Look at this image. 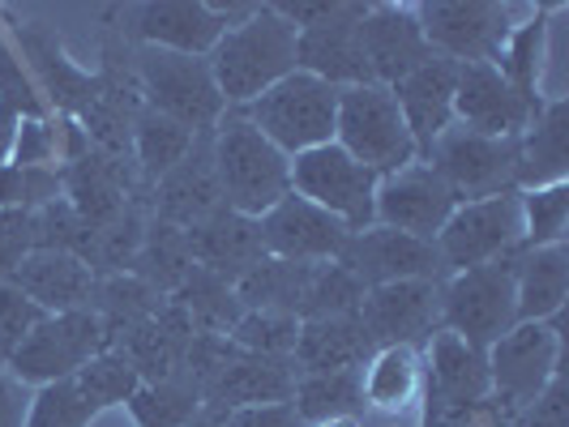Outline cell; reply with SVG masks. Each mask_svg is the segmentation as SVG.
Here are the masks:
<instances>
[{"label": "cell", "instance_id": "8992f818", "mask_svg": "<svg viewBox=\"0 0 569 427\" xmlns=\"http://www.w3.org/2000/svg\"><path fill=\"white\" fill-rule=\"evenodd\" d=\"M518 253L441 278V329L446 334L471 342L480 350H488L501 334H510L518 325V299H513Z\"/></svg>", "mask_w": 569, "mask_h": 427}, {"label": "cell", "instance_id": "7402d4cb", "mask_svg": "<svg viewBox=\"0 0 569 427\" xmlns=\"http://www.w3.org/2000/svg\"><path fill=\"white\" fill-rule=\"evenodd\" d=\"M455 60L428 57L416 73H407L399 85H390L402 120H407V133L416 142V159H428L432 142L455 124Z\"/></svg>", "mask_w": 569, "mask_h": 427}, {"label": "cell", "instance_id": "8d00e7d4", "mask_svg": "<svg viewBox=\"0 0 569 427\" xmlns=\"http://www.w3.org/2000/svg\"><path fill=\"white\" fill-rule=\"evenodd\" d=\"M193 138H198V133L180 129L176 120H168V115L142 108L138 124H133V163H138V171H142L146 184H154L159 175H168V171L176 167L184 154H189Z\"/></svg>", "mask_w": 569, "mask_h": 427}, {"label": "cell", "instance_id": "5b68a950", "mask_svg": "<svg viewBox=\"0 0 569 427\" xmlns=\"http://www.w3.org/2000/svg\"><path fill=\"white\" fill-rule=\"evenodd\" d=\"M133 69H138L146 108L176 120L189 133H210L219 124V115L228 112L206 57H180V52H163V48H142L138 43Z\"/></svg>", "mask_w": 569, "mask_h": 427}, {"label": "cell", "instance_id": "7a4b0ae2", "mask_svg": "<svg viewBox=\"0 0 569 427\" xmlns=\"http://www.w3.org/2000/svg\"><path fill=\"white\" fill-rule=\"evenodd\" d=\"M210 142H214V171H219L228 210L244 218H261L291 193V159L274 142H266L240 108H228L219 115V124L210 129Z\"/></svg>", "mask_w": 569, "mask_h": 427}, {"label": "cell", "instance_id": "db71d44e", "mask_svg": "<svg viewBox=\"0 0 569 427\" xmlns=\"http://www.w3.org/2000/svg\"><path fill=\"white\" fill-rule=\"evenodd\" d=\"M184 427H219V410L201 401V410H198V415H193V419H189Z\"/></svg>", "mask_w": 569, "mask_h": 427}, {"label": "cell", "instance_id": "d6986e66", "mask_svg": "<svg viewBox=\"0 0 569 427\" xmlns=\"http://www.w3.org/2000/svg\"><path fill=\"white\" fill-rule=\"evenodd\" d=\"M455 205V189L428 163H411V167L377 180V227H395L407 231V235H420V240H437V231L446 227Z\"/></svg>", "mask_w": 569, "mask_h": 427}, {"label": "cell", "instance_id": "e575fe53", "mask_svg": "<svg viewBox=\"0 0 569 427\" xmlns=\"http://www.w3.org/2000/svg\"><path fill=\"white\" fill-rule=\"evenodd\" d=\"M291 410H296V419H300L305 427L360 415V410H365L360 368L356 372H321V376H296Z\"/></svg>", "mask_w": 569, "mask_h": 427}, {"label": "cell", "instance_id": "603a6c76", "mask_svg": "<svg viewBox=\"0 0 569 427\" xmlns=\"http://www.w3.org/2000/svg\"><path fill=\"white\" fill-rule=\"evenodd\" d=\"M129 30L142 48H163V52H180V57H210V48L223 34V22L201 0H154V4L133 9Z\"/></svg>", "mask_w": 569, "mask_h": 427}, {"label": "cell", "instance_id": "4fadbf2b", "mask_svg": "<svg viewBox=\"0 0 569 427\" xmlns=\"http://www.w3.org/2000/svg\"><path fill=\"white\" fill-rule=\"evenodd\" d=\"M416 18L432 57L455 64H492L513 30L510 9L492 0H432L416 4Z\"/></svg>", "mask_w": 569, "mask_h": 427}, {"label": "cell", "instance_id": "ffe728a7", "mask_svg": "<svg viewBox=\"0 0 569 427\" xmlns=\"http://www.w3.org/2000/svg\"><path fill=\"white\" fill-rule=\"evenodd\" d=\"M257 227H261L266 256L305 261V265L339 261L342 244H347V235H351L335 214L317 210L313 201L296 197V193H287L274 210H266V214L257 218Z\"/></svg>", "mask_w": 569, "mask_h": 427}, {"label": "cell", "instance_id": "ab89813d", "mask_svg": "<svg viewBox=\"0 0 569 427\" xmlns=\"http://www.w3.org/2000/svg\"><path fill=\"white\" fill-rule=\"evenodd\" d=\"M73 385H78V394H82L86 406L94 410V419H99L108 406H129V398L142 389L138 372L129 368V364H124L116 350L94 355V359H90V364L73 376Z\"/></svg>", "mask_w": 569, "mask_h": 427}, {"label": "cell", "instance_id": "f546056e", "mask_svg": "<svg viewBox=\"0 0 569 427\" xmlns=\"http://www.w3.org/2000/svg\"><path fill=\"white\" fill-rule=\"evenodd\" d=\"M569 291V253L566 244L522 248L513 265V299L518 321H557Z\"/></svg>", "mask_w": 569, "mask_h": 427}, {"label": "cell", "instance_id": "b9f144b4", "mask_svg": "<svg viewBox=\"0 0 569 427\" xmlns=\"http://www.w3.org/2000/svg\"><path fill=\"white\" fill-rule=\"evenodd\" d=\"M296 334H300V321L283 313H244L236 321L228 338L240 346V350H253V355H283L291 359V346H296Z\"/></svg>", "mask_w": 569, "mask_h": 427}, {"label": "cell", "instance_id": "d4e9b609", "mask_svg": "<svg viewBox=\"0 0 569 427\" xmlns=\"http://www.w3.org/2000/svg\"><path fill=\"white\" fill-rule=\"evenodd\" d=\"M296 389V368L283 355H253L240 350L228 359V368L214 376L206 389V406L214 410H244V406H283Z\"/></svg>", "mask_w": 569, "mask_h": 427}, {"label": "cell", "instance_id": "4dcf8cb0", "mask_svg": "<svg viewBox=\"0 0 569 427\" xmlns=\"http://www.w3.org/2000/svg\"><path fill=\"white\" fill-rule=\"evenodd\" d=\"M313 270L317 265H305V261L261 256L253 270L236 283V299L244 304V313H283L300 321L305 299H309V283H313Z\"/></svg>", "mask_w": 569, "mask_h": 427}, {"label": "cell", "instance_id": "7bdbcfd3", "mask_svg": "<svg viewBox=\"0 0 569 427\" xmlns=\"http://www.w3.org/2000/svg\"><path fill=\"white\" fill-rule=\"evenodd\" d=\"M90 424H94V410L82 401L73 376L34 389L27 410V427H90Z\"/></svg>", "mask_w": 569, "mask_h": 427}, {"label": "cell", "instance_id": "9c48e42d", "mask_svg": "<svg viewBox=\"0 0 569 427\" xmlns=\"http://www.w3.org/2000/svg\"><path fill=\"white\" fill-rule=\"evenodd\" d=\"M425 424L420 427H471L488 401V350L437 329L425 342Z\"/></svg>", "mask_w": 569, "mask_h": 427}, {"label": "cell", "instance_id": "83f0119b", "mask_svg": "<svg viewBox=\"0 0 569 427\" xmlns=\"http://www.w3.org/2000/svg\"><path fill=\"white\" fill-rule=\"evenodd\" d=\"M360 394L365 410L399 419L425 398V350L416 346H381L360 368Z\"/></svg>", "mask_w": 569, "mask_h": 427}, {"label": "cell", "instance_id": "f6af8a7d", "mask_svg": "<svg viewBox=\"0 0 569 427\" xmlns=\"http://www.w3.org/2000/svg\"><path fill=\"white\" fill-rule=\"evenodd\" d=\"M0 108L18 112L22 120H43V99L22 69V60L9 52V43L0 39Z\"/></svg>", "mask_w": 569, "mask_h": 427}, {"label": "cell", "instance_id": "6da1fadb", "mask_svg": "<svg viewBox=\"0 0 569 427\" xmlns=\"http://www.w3.org/2000/svg\"><path fill=\"white\" fill-rule=\"evenodd\" d=\"M210 73L228 108H249L257 94L279 85L296 73V30L274 13V4H261L249 22L219 34L210 48Z\"/></svg>", "mask_w": 569, "mask_h": 427}, {"label": "cell", "instance_id": "4316f807", "mask_svg": "<svg viewBox=\"0 0 569 427\" xmlns=\"http://www.w3.org/2000/svg\"><path fill=\"white\" fill-rule=\"evenodd\" d=\"M372 355V342L360 325V313L347 316H313L300 321V334L291 346L296 376H321V372H356Z\"/></svg>", "mask_w": 569, "mask_h": 427}, {"label": "cell", "instance_id": "74e56055", "mask_svg": "<svg viewBox=\"0 0 569 427\" xmlns=\"http://www.w3.org/2000/svg\"><path fill=\"white\" fill-rule=\"evenodd\" d=\"M201 410V394L176 372L168 380L142 385L129 398V415L138 427H184Z\"/></svg>", "mask_w": 569, "mask_h": 427}, {"label": "cell", "instance_id": "7dc6e473", "mask_svg": "<svg viewBox=\"0 0 569 427\" xmlns=\"http://www.w3.org/2000/svg\"><path fill=\"white\" fill-rule=\"evenodd\" d=\"M34 253V210H0V283Z\"/></svg>", "mask_w": 569, "mask_h": 427}, {"label": "cell", "instance_id": "52a82bcc", "mask_svg": "<svg viewBox=\"0 0 569 427\" xmlns=\"http://www.w3.org/2000/svg\"><path fill=\"white\" fill-rule=\"evenodd\" d=\"M335 145H342L372 175H395V171L420 163L416 159V142L407 133V120H402L399 103H395V94L386 85L339 90Z\"/></svg>", "mask_w": 569, "mask_h": 427}, {"label": "cell", "instance_id": "f1b7e54d", "mask_svg": "<svg viewBox=\"0 0 569 427\" xmlns=\"http://www.w3.org/2000/svg\"><path fill=\"white\" fill-rule=\"evenodd\" d=\"M18 39H22V57L30 60L39 85L48 90L52 108H57L64 120H78V115L94 103L99 94V73H86L73 60L60 52V43L52 34H43L39 27H18Z\"/></svg>", "mask_w": 569, "mask_h": 427}, {"label": "cell", "instance_id": "f907efd6", "mask_svg": "<svg viewBox=\"0 0 569 427\" xmlns=\"http://www.w3.org/2000/svg\"><path fill=\"white\" fill-rule=\"evenodd\" d=\"M518 427H566V389H561V376L543 389V398L518 419Z\"/></svg>", "mask_w": 569, "mask_h": 427}, {"label": "cell", "instance_id": "2e32d148", "mask_svg": "<svg viewBox=\"0 0 569 427\" xmlns=\"http://www.w3.org/2000/svg\"><path fill=\"white\" fill-rule=\"evenodd\" d=\"M365 13H369V4L339 0V9L326 22L296 30V69L300 73H313V78H321V82L335 85V90L372 85L365 43H360Z\"/></svg>", "mask_w": 569, "mask_h": 427}, {"label": "cell", "instance_id": "c3c4849f", "mask_svg": "<svg viewBox=\"0 0 569 427\" xmlns=\"http://www.w3.org/2000/svg\"><path fill=\"white\" fill-rule=\"evenodd\" d=\"M52 150H57V133L43 120H22L9 163H18V167H48L52 163Z\"/></svg>", "mask_w": 569, "mask_h": 427}, {"label": "cell", "instance_id": "e0dca14e", "mask_svg": "<svg viewBox=\"0 0 569 427\" xmlns=\"http://www.w3.org/2000/svg\"><path fill=\"white\" fill-rule=\"evenodd\" d=\"M339 265H347L365 291L386 283H411V278H441V261L432 240L407 235L395 227H365L351 231L339 253Z\"/></svg>", "mask_w": 569, "mask_h": 427}, {"label": "cell", "instance_id": "3957f363", "mask_svg": "<svg viewBox=\"0 0 569 427\" xmlns=\"http://www.w3.org/2000/svg\"><path fill=\"white\" fill-rule=\"evenodd\" d=\"M561 364V334L557 321H518L510 334L488 346V410L501 427H518V419L543 398L557 380Z\"/></svg>", "mask_w": 569, "mask_h": 427}, {"label": "cell", "instance_id": "cb8c5ba5", "mask_svg": "<svg viewBox=\"0 0 569 427\" xmlns=\"http://www.w3.org/2000/svg\"><path fill=\"white\" fill-rule=\"evenodd\" d=\"M4 283L18 286L34 308L57 316V313L90 308V295H94V283H99V278L90 274V265L78 261V256L52 253V248H34Z\"/></svg>", "mask_w": 569, "mask_h": 427}, {"label": "cell", "instance_id": "ba28073f", "mask_svg": "<svg viewBox=\"0 0 569 427\" xmlns=\"http://www.w3.org/2000/svg\"><path fill=\"white\" fill-rule=\"evenodd\" d=\"M108 350V334L99 325V316L90 308H78V313H57L43 316L34 329H30L22 346L4 359V372L13 380H22L27 389H43V385H57V380H69L94 359Z\"/></svg>", "mask_w": 569, "mask_h": 427}, {"label": "cell", "instance_id": "836d02e7", "mask_svg": "<svg viewBox=\"0 0 569 427\" xmlns=\"http://www.w3.org/2000/svg\"><path fill=\"white\" fill-rule=\"evenodd\" d=\"M168 299L193 321L198 334H223V338H228L231 329H236V321L244 316V304L236 299V286L223 283V278H214V274L201 270V265H193V274L176 286Z\"/></svg>", "mask_w": 569, "mask_h": 427}, {"label": "cell", "instance_id": "9f6ffc18", "mask_svg": "<svg viewBox=\"0 0 569 427\" xmlns=\"http://www.w3.org/2000/svg\"><path fill=\"white\" fill-rule=\"evenodd\" d=\"M0 372H4V359H0Z\"/></svg>", "mask_w": 569, "mask_h": 427}, {"label": "cell", "instance_id": "ac0fdd59", "mask_svg": "<svg viewBox=\"0 0 569 427\" xmlns=\"http://www.w3.org/2000/svg\"><path fill=\"white\" fill-rule=\"evenodd\" d=\"M223 210V189L214 171V142L210 133H198L189 154L150 184V218L189 231Z\"/></svg>", "mask_w": 569, "mask_h": 427}, {"label": "cell", "instance_id": "d6a6232c", "mask_svg": "<svg viewBox=\"0 0 569 427\" xmlns=\"http://www.w3.org/2000/svg\"><path fill=\"white\" fill-rule=\"evenodd\" d=\"M163 304H168V295H159L154 286H146L138 274L99 278V283H94V295H90V313L99 316V325H103V334H108V346H112L120 334L138 329L142 321L159 316Z\"/></svg>", "mask_w": 569, "mask_h": 427}, {"label": "cell", "instance_id": "60d3db41", "mask_svg": "<svg viewBox=\"0 0 569 427\" xmlns=\"http://www.w3.org/2000/svg\"><path fill=\"white\" fill-rule=\"evenodd\" d=\"M360 299H365L360 278H356L347 265H339V261H321L313 270V283H309V299H305L300 321L360 313Z\"/></svg>", "mask_w": 569, "mask_h": 427}, {"label": "cell", "instance_id": "f35d334b", "mask_svg": "<svg viewBox=\"0 0 569 427\" xmlns=\"http://www.w3.org/2000/svg\"><path fill=\"white\" fill-rule=\"evenodd\" d=\"M518 214H522V248H548L566 240L569 223V184H543L518 193Z\"/></svg>", "mask_w": 569, "mask_h": 427}, {"label": "cell", "instance_id": "d590c367", "mask_svg": "<svg viewBox=\"0 0 569 427\" xmlns=\"http://www.w3.org/2000/svg\"><path fill=\"white\" fill-rule=\"evenodd\" d=\"M146 286H154L159 295H171L176 286L184 283L193 274V253H189V235L171 223H159L150 218L146 223V240H142V253L133 261V270Z\"/></svg>", "mask_w": 569, "mask_h": 427}, {"label": "cell", "instance_id": "484cf974", "mask_svg": "<svg viewBox=\"0 0 569 427\" xmlns=\"http://www.w3.org/2000/svg\"><path fill=\"white\" fill-rule=\"evenodd\" d=\"M184 235H189L193 265L210 270L214 278H223V283H231V286L240 283L257 261L266 256L257 218H244V214H236V210H228V205H223L219 214H210L206 223L189 227Z\"/></svg>", "mask_w": 569, "mask_h": 427}, {"label": "cell", "instance_id": "277c9868", "mask_svg": "<svg viewBox=\"0 0 569 427\" xmlns=\"http://www.w3.org/2000/svg\"><path fill=\"white\" fill-rule=\"evenodd\" d=\"M266 142H274L287 159L335 142V120H339V90L326 85L313 73H287L279 85L257 94L249 108H240Z\"/></svg>", "mask_w": 569, "mask_h": 427}, {"label": "cell", "instance_id": "11a10c76", "mask_svg": "<svg viewBox=\"0 0 569 427\" xmlns=\"http://www.w3.org/2000/svg\"><path fill=\"white\" fill-rule=\"evenodd\" d=\"M317 427H369V424H360V419L351 415V419H330V424H317Z\"/></svg>", "mask_w": 569, "mask_h": 427}, {"label": "cell", "instance_id": "1f68e13d", "mask_svg": "<svg viewBox=\"0 0 569 427\" xmlns=\"http://www.w3.org/2000/svg\"><path fill=\"white\" fill-rule=\"evenodd\" d=\"M566 99L543 103V112L531 120V129L518 138V189H543V184H561L566 180Z\"/></svg>", "mask_w": 569, "mask_h": 427}, {"label": "cell", "instance_id": "9a60e30c", "mask_svg": "<svg viewBox=\"0 0 569 427\" xmlns=\"http://www.w3.org/2000/svg\"><path fill=\"white\" fill-rule=\"evenodd\" d=\"M360 325L372 350L381 346H425L441 329V278H411L365 291Z\"/></svg>", "mask_w": 569, "mask_h": 427}, {"label": "cell", "instance_id": "f5cc1de1", "mask_svg": "<svg viewBox=\"0 0 569 427\" xmlns=\"http://www.w3.org/2000/svg\"><path fill=\"white\" fill-rule=\"evenodd\" d=\"M18 129H22V115L0 108V163L13 159V142H18Z\"/></svg>", "mask_w": 569, "mask_h": 427}, {"label": "cell", "instance_id": "681fc988", "mask_svg": "<svg viewBox=\"0 0 569 427\" xmlns=\"http://www.w3.org/2000/svg\"><path fill=\"white\" fill-rule=\"evenodd\" d=\"M30 398H34V389L13 380L9 372H0V427H27Z\"/></svg>", "mask_w": 569, "mask_h": 427}, {"label": "cell", "instance_id": "5bb4252c", "mask_svg": "<svg viewBox=\"0 0 569 427\" xmlns=\"http://www.w3.org/2000/svg\"><path fill=\"white\" fill-rule=\"evenodd\" d=\"M543 112L540 94H522L497 64H458L455 120L480 138H522Z\"/></svg>", "mask_w": 569, "mask_h": 427}, {"label": "cell", "instance_id": "bcb514c9", "mask_svg": "<svg viewBox=\"0 0 569 427\" xmlns=\"http://www.w3.org/2000/svg\"><path fill=\"white\" fill-rule=\"evenodd\" d=\"M43 316L48 313H43V308H34L18 286L0 283V359H9Z\"/></svg>", "mask_w": 569, "mask_h": 427}, {"label": "cell", "instance_id": "816d5d0a", "mask_svg": "<svg viewBox=\"0 0 569 427\" xmlns=\"http://www.w3.org/2000/svg\"><path fill=\"white\" fill-rule=\"evenodd\" d=\"M0 210H27V167L0 163Z\"/></svg>", "mask_w": 569, "mask_h": 427}, {"label": "cell", "instance_id": "44dd1931", "mask_svg": "<svg viewBox=\"0 0 569 427\" xmlns=\"http://www.w3.org/2000/svg\"><path fill=\"white\" fill-rule=\"evenodd\" d=\"M360 43L369 60L372 85H399L407 73H416L432 48H428L416 4H369L365 22H360Z\"/></svg>", "mask_w": 569, "mask_h": 427}, {"label": "cell", "instance_id": "ee69618b", "mask_svg": "<svg viewBox=\"0 0 569 427\" xmlns=\"http://www.w3.org/2000/svg\"><path fill=\"white\" fill-rule=\"evenodd\" d=\"M540 43H543V22H527V27H513L501 57L492 60L506 78H510L522 94H536V78H540Z\"/></svg>", "mask_w": 569, "mask_h": 427}, {"label": "cell", "instance_id": "7c38bea8", "mask_svg": "<svg viewBox=\"0 0 569 427\" xmlns=\"http://www.w3.org/2000/svg\"><path fill=\"white\" fill-rule=\"evenodd\" d=\"M458 201L518 193V138H480L462 124H450L425 159Z\"/></svg>", "mask_w": 569, "mask_h": 427}, {"label": "cell", "instance_id": "8fae6325", "mask_svg": "<svg viewBox=\"0 0 569 427\" xmlns=\"http://www.w3.org/2000/svg\"><path fill=\"white\" fill-rule=\"evenodd\" d=\"M377 180L381 175L360 167L335 142L291 159V193L313 201L326 214H335L347 231H365L377 223Z\"/></svg>", "mask_w": 569, "mask_h": 427}, {"label": "cell", "instance_id": "30bf717a", "mask_svg": "<svg viewBox=\"0 0 569 427\" xmlns=\"http://www.w3.org/2000/svg\"><path fill=\"white\" fill-rule=\"evenodd\" d=\"M441 278L488 265L497 256H510L522 248V214H518V193H492V197L458 201L455 214L432 240Z\"/></svg>", "mask_w": 569, "mask_h": 427}]
</instances>
